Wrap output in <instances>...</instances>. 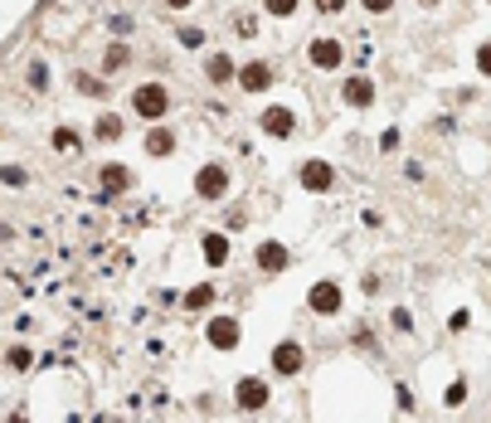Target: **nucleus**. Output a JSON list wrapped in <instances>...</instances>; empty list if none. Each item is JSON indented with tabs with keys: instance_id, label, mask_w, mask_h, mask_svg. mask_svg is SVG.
I'll return each instance as SVG.
<instances>
[{
	"instance_id": "nucleus-16",
	"label": "nucleus",
	"mask_w": 491,
	"mask_h": 423,
	"mask_svg": "<svg viewBox=\"0 0 491 423\" xmlns=\"http://www.w3.org/2000/svg\"><path fill=\"white\" fill-rule=\"evenodd\" d=\"M97 136H102V141H117V136H122V117L102 112V117H97Z\"/></svg>"
},
{
	"instance_id": "nucleus-9",
	"label": "nucleus",
	"mask_w": 491,
	"mask_h": 423,
	"mask_svg": "<svg viewBox=\"0 0 491 423\" xmlns=\"http://www.w3.org/2000/svg\"><path fill=\"white\" fill-rule=\"evenodd\" d=\"M311 64L316 69H336L341 64V44L336 39H311Z\"/></svg>"
},
{
	"instance_id": "nucleus-13",
	"label": "nucleus",
	"mask_w": 491,
	"mask_h": 423,
	"mask_svg": "<svg viewBox=\"0 0 491 423\" xmlns=\"http://www.w3.org/2000/svg\"><path fill=\"white\" fill-rule=\"evenodd\" d=\"M127 185H132V176H127L122 166H102V190H107V195H122Z\"/></svg>"
},
{
	"instance_id": "nucleus-23",
	"label": "nucleus",
	"mask_w": 491,
	"mask_h": 423,
	"mask_svg": "<svg viewBox=\"0 0 491 423\" xmlns=\"http://www.w3.org/2000/svg\"><path fill=\"white\" fill-rule=\"evenodd\" d=\"M263 5H267L272 15H292V10H297V0H263Z\"/></svg>"
},
{
	"instance_id": "nucleus-15",
	"label": "nucleus",
	"mask_w": 491,
	"mask_h": 423,
	"mask_svg": "<svg viewBox=\"0 0 491 423\" xmlns=\"http://www.w3.org/2000/svg\"><path fill=\"white\" fill-rule=\"evenodd\" d=\"M209 83H234V59L214 54V59H209Z\"/></svg>"
},
{
	"instance_id": "nucleus-25",
	"label": "nucleus",
	"mask_w": 491,
	"mask_h": 423,
	"mask_svg": "<svg viewBox=\"0 0 491 423\" xmlns=\"http://www.w3.org/2000/svg\"><path fill=\"white\" fill-rule=\"evenodd\" d=\"M477 69L491 78V44H481V54H477Z\"/></svg>"
},
{
	"instance_id": "nucleus-2",
	"label": "nucleus",
	"mask_w": 491,
	"mask_h": 423,
	"mask_svg": "<svg viewBox=\"0 0 491 423\" xmlns=\"http://www.w3.org/2000/svg\"><path fill=\"white\" fill-rule=\"evenodd\" d=\"M195 190H200V200H224V190H229V171H224V166H204V171L195 176Z\"/></svg>"
},
{
	"instance_id": "nucleus-6",
	"label": "nucleus",
	"mask_w": 491,
	"mask_h": 423,
	"mask_svg": "<svg viewBox=\"0 0 491 423\" xmlns=\"http://www.w3.org/2000/svg\"><path fill=\"white\" fill-rule=\"evenodd\" d=\"M302 346L297 341H283L278 350H272V370H278V375H297V370H302Z\"/></svg>"
},
{
	"instance_id": "nucleus-26",
	"label": "nucleus",
	"mask_w": 491,
	"mask_h": 423,
	"mask_svg": "<svg viewBox=\"0 0 491 423\" xmlns=\"http://www.w3.org/2000/svg\"><path fill=\"white\" fill-rule=\"evenodd\" d=\"M316 5H321V10H326V15H336V10H341V5H346V0H316Z\"/></svg>"
},
{
	"instance_id": "nucleus-5",
	"label": "nucleus",
	"mask_w": 491,
	"mask_h": 423,
	"mask_svg": "<svg viewBox=\"0 0 491 423\" xmlns=\"http://www.w3.org/2000/svg\"><path fill=\"white\" fill-rule=\"evenodd\" d=\"M234 399H239V409H248V413H258L267 399H272V389L263 385V380H239V389H234Z\"/></svg>"
},
{
	"instance_id": "nucleus-18",
	"label": "nucleus",
	"mask_w": 491,
	"mask_h": 423,
	"mask_svg": "<svg viewBox=\"0 0 491 423\" xmlns=\"http://www.w3.org/2000/svg\"><path fill=\"white\" fill-rule=\"evenodd\" d=\"M5 365H10V370H29V365H34V350H29V346H10Z\"/></svg>"
},
{
	"instance_id": "nucleus-22",
	"label": "nucleus",
	"mask_w": 491,
	"mask_h": 423,
	"mask_svg": "<svg viewBox=\"0 0 491 423\" xmlns=\"http://www.w3.org/2000/svg\"><path fill=\"white\" fill-rule=\"evenodd\" d=\"M180 44H185V49H200V44H204V29L185 25V29H180Z\"/></svg>"
},
{
	"instance_id": "nucleus-1",
	"label": "nucleus",
	"mask_w": 491,
	"mask_h": 423,
	"mask_svg": "<svg viewBox=\"0 0 491 423\" xmlns=\"http://www.w3.org/2000/svg\"><path fill=\"white\" fill-rule=\"evenodd\" d=\"M132 108H136L146 122H160V117L171 112V93L160 88V83H141V88L132 93Z\"/></svg>"
},
{
	"instance_id": "nucleus-3",
	"label": "nucleus",
	"mask_w": 491,
	"mask_h": 423,
	"mask_svg": "<svg viewBox=\"0 0 491 423\" xmlns=\"http://www.w3.org/2000/svg\"><path fill=\"white\" fill-rule=\"evenodd\" d=\"M204 341L219 346V350H234L239 346V322H234V316H214V322L204 326Z\"/></svg>"
},
{
	"instance_id": "nucleus-29",
	"label": "nucleus",
	"mask_w": 491,
	"mask_h": 423,
	"mask_svg": "<svg viewBox=\"0 0 491 423\" xmlns=\"http://www.w3.org/2000/svg\"><path fill=\"white\" fill-rule=\"evenodd\" d=\"M423 5H438V0H423Z\"/></svg>"
},
{
	"instance_id": "nucleus-21",
	"label": "nucleus",
	"mask_w": 491,
	"mask_h": 423,
	"mask_svg": "<svg viewBox=\"0 0 491 423\" xmlns=\"http://www.w3.org/2000/svg\"><path fill=\"white\" fill-rule=\"evenodd\" d=\"M53 146H59V151H73V146H78V132L59 127V132H53Z\"/></svg>"
},
{
	"instance_id": "nucleus-10",
	"label": "nucleus",
	"mask_w": 491,
	"mask_h": 423,
	"mask_svg": "<svg viewBox=\"0 0 491 423\" xmlns=\"http://www.w3.org/2000/svg\"><path fill=\"white\" fill-rule=\"evenodd\" d=\"M258 268L263 273H283L287 268V248L283 243H258Z\"/></svg>"
},
{
	"instance_id": "nucleus-12",
	"label": "nucleus",
	"mask_w": 491,
	"mask_h": 423,
	"mask_svg": "<svg viewBox=\"0 0 491 423\" xmlns=\"http://www.w3.org/2000/svg\"><path fill=\"white\" fill-rule=\"evenodd\" d=\"M239 83H243L248 93H263V88L272 83V69H267V64H248V69L239 73Z\"/></svg>"
},
{
	"instance_id": "nucleus-28",
	"label": "nucleus",
	"mask_w": 491,
	"mask_h": 423,
	"mask_svg": "<svg viewBox=\"0 0 491 423\" xmlns=\"http://www.w3.org/2000/svg\"><path fill=\"white\" fill-rule=\"evenodd\" d=\"M166 5H171V10H185V5H190V0H166Z\"/></svg>"
},
{
	"instance_id": "nucleus-24",
	"label": "nucleus",
	"mask_w": 491,
	"mask_h": 423,
	"mask_svg": "<svg viewBox=\"0 0 491 423\" xmlns=\"http://www.w3.org/2000/svg\"><path fill=\"white\" fill-rule=\"evenodd\" d=\"M29 83H34V88H49V69L34 64V69H29Z\"/></svg>"
},
{
	"instance_id": "nucleus-20",
	"label": "nucleus",
	"mask_w": 491,
	"mask_h": 423,
	"mask_svg": "<svg viewBox=\"0 0 491 423\" xmlns=\"http://www.w3.org/2000/svg\"><path fill=\"white\" fill-rule=\"evenodd\" d=\"M214 302V287H195V292H185V306H209Z\"/></svg>"
},
{
	"instance_id": "nucleus-11",
	"label": "nucleus",
	"mask_w": 491,
	"mask_h": 423,
	"mask_svg": "<svg viewBox=\"0 0 491 423\" xmlns=\"http://www.w3.org/2000/svg\"><path fill=\"white\" fill-rule=\"evenodd\" d=\"M341 93H346V102H355V108H370V97H374V83L355 73V78H346V88H341Z\"/></svg>"
},
{
	"instance_id": "nucleus-19",
	"label": "nucleus",
	"mask_w": 491,
	"mask_h": 423,
	"mask_svg": "<svg viewBox=\"0 0 491 423\" xmlns=\"http://www.w3.org/2000/svg\"><path fill=\"white\" fill-rule=\"evenodd\" d=\"M122 64H127V49H122V44H112V49L102 54V69H107V73H117Z\"/></svg>"
},
{
	"instance_id": "nucleus-14",
	"label": "nucleus",
	"mask_w": 491,
	"mask_h": 423,
	"mask_svg": "<svg viewBox=\"0 0 491 423\" xmlns=\"http://www.w3.org/2000/svg\"><path fill=\"white\" fill-rule=\"evenodd\" d=\"M204 258L219 268V263L229 258V239H224V234H209V239H204Z\"/></svg>"
},
{
	"instance_id": "nucleus-17",
	"label": "nucleus",
	"mask_w": 491,
	"mask_h": 423,
	"mask_svg": "<svg viewBox=\"0 0 491 423\" xmlns=\"http://www.w3.org/2000/svg\"><path fill=\"white\" fill-rule=\"evenodd\" d=\"M171 146H176L171 132H151V136H146V151H151V156H171Z\"/></svg>"
},
{
	"instance_id": "nucleus-27",
	"label": "nucleus",
	"mask_w": 491,
	"mask_h": 423,
	"mask_svg": "<svg viewBox=\"0 0 491 423\" xmlns=\"http://www.w3.org/2000/svg\"><path fill=\"white\" fill-rule=\"evenodd\" d=\"M390 5H394V0H365V10H374V15H379V10H390Z\"/></svg>"
},
{
	"instance_id": "nucleus-7",
	"label": "nucleus",
	"mask_w": 491,
	"mask_h": 423,
	"mask_svg": "<svg viewBox=\"0 0 491 423\" xmlns=\"http://www.w3.org/2000/svg\"><path fill=\"white\" fill-rule=\"evenodd\" d=\"M258 127H263L267 136H292V127H297V122H292V112H287V108H267V112L258 117Z\"/></svg>"
},
{
	"instance_id": "nucleus-8",
	"label": "nucleus",
	"mask_w": 491,
	"mask_h": 423,
	"mask_svg": "<svg viewBox=\"0 0 491 423\" xmlns=\"http://www.w3.org/2000/svg\"><path fill=\"white\" fill-rule=\"evenodd\" d=\"M302 185H307V190H331V185H336V171L326 166V161H307V166H302Z\"/></svg>"
},
{
	"instance_id": "nucleus-4",
	"label": "nucleus",
	"mask_w": 491,
	"mask_h": 423,
	"mask_svg": "<svg viewBox=\"0 0 491 423\" xmlns=\"http://www.w3.org/2000/svg\"><path fill=\"white\" fill-rule=\"evenodd\" d=\"M307 302H311L316 316H336V311H341V287H336V282H316V287L307 292Z\"/></svg>"
}]
</instances>
